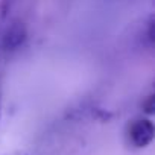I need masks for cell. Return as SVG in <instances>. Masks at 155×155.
I'll return each instance as SVG.
<instances>
[{
    "mask_svg": "<svg viewBox=\"0 0 155 155\" xmlns=\"http://www.w3.org/2000/svg\"><path fill=\"white\" fill-rule=\"evenodd\" d=\"M28 40V28L20 18L0 20V56L18 52Z\"/></svg>",
    "mask_w": 155,
    "mask_h": 155,
    "instance_id": "1",
    "label": "cell"
},
{
    "mask_svg": "<svg viewBox=\"0 0 155 155\" xmlns=\"http://www.w3.org/2000/svg\"><path fill=\"white\" fill-rule=\"evenodd\" d=\"M155 135L153 123L149 119H137L128 128V138L135 147H146Z\"/></svg>",
    "mask_w": 155,
    "mask_h": 155,
    "instance_id": "2",
    "label": "cell"
},
{
    "mask_svg": "<svg viewBox=\"0 0 155 155\" xmlns=\"http://www.w3.org/2000/svg\"><path fill=\"white\" fill-rule=\"evenodd\" d=\"M20 0H0V20H5L11 17V12L14 11L15 5Z\"/></svg>",
    "mask_w": 155,
    "mask_h": 155,
    "instance_id": "3",
    "label": "cell"
},
{
    "mask_svg": "<svg viewBox=\"0 0 155 155\" xmlns=\"http://www.w3.org/2000/svg\"><path fill=\"white\" fill-rule=\"evenodd\" d=\"M143 108H144V111L146 113H152V110H153V96L150 94V96H147V99H146V102L143 104Z\"/></svg>",
    "mask_w": 155,
    "mask_h": 155,
    "instance_id": "4",
    "label": "cell"
}]
</instances>
